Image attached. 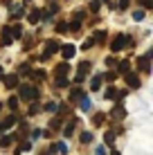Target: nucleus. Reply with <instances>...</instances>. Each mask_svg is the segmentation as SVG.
I'll use <instances>...</instances> for the list:
<instances>
[{"instance_id": "1", "label": "nucleus", "mask_w": 153, "mask_h": 155, "mask_svg": "<svg viewBox=\"0 0 153 155\" xmlns=\"http://www.w3.org/2000/svg\"><path fill=\"white\" fill-rule=\"evenodd\" d=\"M38 88L36 85H29V83H23V85H18V99H23V101H36L38 99Z\"/></svg>"}, {"instance_id": "2", "label": "nucleus", "mask_w": 153, "mask_h": 155, "mask_svg": "<svg viewBox=\"0 0 153 155\" xmlns=\"http://www.w3.org/2000/svg\"><path fill=\"white\" fill-rule=\"evenodd\" d=\"M131 43V36L128 34H117V38H113V43H110V47H113V52L122 50V47H126Z\"/></svg>"}, {"instance_id": "3", "label": "nucleus", "mask_w": 153, "mask_h": 155, "mask_svg": "<svg viewBox=\"0 0 153 155\" xmlns=\"http://www.w3.org/2000/svg\"><path fill=\"white\" fill-rule=\"evenodd\" d=\"M59 41H47L45 43V47H43V54H41V58H47V56H52V54H56L59 52Z\"/></svg>"}, {"instance_id": "4", "label": "nucleus", "mask_w": 153, "mask_h": 155, "mask_svg": "<svg viewBox=\"0 0 153 155\" xmlns=\"http://www.w3.org/2000/svg\"><path fill=\"white\" fill-rule=\"evenodd\" d=\"M88 72H90V63H88V61H83L81 65H79V72H77L75 81H77V83H83V81H86V74H88Z\"/></svg>"}, {"instance_id": "5", "label": "nucleus", "mask_w": 153, "mask_h": 155, "mask_svg": "<svg viewBox=\"0 0 153 155\" xmlns=\"http://www.w3.org/2000/svg\"><path fill=\"white\" fill-rule=\"evenodd\" d=\"M59 50H61L63 58H72V56H75V52H77V47H75V45H70V43H65V45H61Z\"/></svg>"}, {"instance_id": "6", "label": "nucleus", "mask_w": 153, "mask_h": 155, "mask_svg": "<svg viewBox=\"0 0 153 155\" xmlns=\"http://www.w3.org/2000/svg\"><path fill=\"white\" fill-rule=\"evenodd\" d=\"M151 56H153V54L149 52V54H144V56L138 58V68H140L142 72H149V58H151Z\"/></svg>"}, {"instance_id": "7", "label": "nucleus", "mask_w": 153, "mask_h": 155, "mask_svg": "<svg viewBox=\"0 0 153 155\" xmlns=\"http://www.w3.org/2000/svg\"><path fill=\"white\" fill-rule=\"evenodd\" d=\"M126 85H128V88H140V77L138 74L126 72Z\"/></svg>"}, {"instance_id": "8", "label": "nucleus", "mask_w": 153, "mask_h": 155, "mask_svg": "<svg viewBox=\"0 0 153 155\" xmlns=\"http://www.w3.org/2000/svg\"><path fill=\"white\" fill-rule=\"evenodd\" d=\"M12 38V27H2V38H0V45H9Z\"/></svg>"}, {"instance_id": "9", "label": "nucleus", "mask_w": 153, "mask_h": 155, "mask_svg": "<svg viewBox=\"0 0 153 155\" xmlns=\"http://www.w3.org/2000/svg\"><path fill=\"white\" fill-rule=\"evenodd\" d=\"M5 85H7V88H16V85H18V74H7V77H5Z\"/></svg>"}, {"instance_id": "10", "label": "nucleus", "mask_w": 153, "mask_h": 155, "mask_svg": "<svg viewBox=\"0 0 153 155\" xmlns=\"http://www.w3.org/2000/svg\"><path fill=\"white\" fill-rule=\"evenodd\" d=\"M68 72H70V65H68V63H59V65H56V77H65Z\"/></svg>"}, {"instance_id": "11", "label": "nucleus", "mask_w": 153, "mask_h": 155, "mask_svg": "<svg viewBox=\"0 0 153 155\" xmlns=\"http://www.w3.org/2000/svg\"><path fill=\"white\" fill-rule=\"evenodd\" d=\"M110 115H113L115 119H124V117H126V110H124V106H115V110H113Z\"/></svg>"}, {"instance_id": "12", "label": "nucleus", "mask_w": 153, "mask_h": 155, "mask_svg": "<svg viewBox=\"0 0 153 155\" xmlns=\"http://www.w3.org/2000/svg\"><path fill=\"white\" fill-rule=\"evenodd\" d=\"M101 81H104L101 74H99V77H92V81H90V90H95V92H97V90L101 88Z\"/></svg>"}, {"instance_id": "13", "label": "nucleus", "mask_w": 153, "mask_h": 155, "mask_svg": "<svg viewBox=\"0 0 153 155\" xmlns=\"http://www.w3.org/2000/svg\"><path fill=\"white\" fill-rule=\"evenodd\" d=\"M52 153H59V155H65L68 153V146L63 142H59V144H54V146H52Z\"/></svg>"}, {"instance_id": "14", "label": "nucleus", "mask_w": 153, "mask_h": 155, "mask_svg": "<svg viewBox=\"0 0 153 155\" xmlns=\"http://www.w3.org/2000/svg\"><path fill=\"white\" fill-rule=\"evenodd\" d=\"M29 77L34 79V81H43V79H45V70H32Z\"/></svg>"}, {"instance_id": "15", "label": "nucleus", "mask_w": 153, "mask_h": 155, "mask_svg": "<svg viewBox=\"0 0 153 155\" xmlns=\"http://www.w3.org/2000/svg\"><path fill=\"white\" fill-rule=\"evenodd\" d=\"M7 108L12 110V113H14V110H18V97H9V101H7Z\"/></svg>"}, {"instance_id": "16", "label": "nucleus", "mask_w": 153, "mask_h": 155, "mask_svg": "<svg viewBox=\"0 0 153 155\" xmlns=\"http://www.w3.org/2000/svg\"><path fill=\"white\" fill-rule=\"evenodd\" d=\"M104 41H106V31H95L92 43H104Z\"/></svg>"}, {"instance_id": "17", "label": "nucleus", "mask_w": 153, "mask_h": 155, "mask_svg": "<svg viewBox=\"0 0 153 155\" xmlns=\"http://www.w3.org/2000/svg\"><path fill=\"white\" fill-rule=\"evenodd\" d=\"M20 36H23V27H20V25H14L12 27V38H20Z\"/></svg>"}, {"instance_id": "18", "label": "nucleus", "mask_w": 153, "mask_h": 155, "mask_svg": "<svg viewBox=\"0 0 153 155\" xmlns=\"http://www.w3.org/2000/svg\"><path fill=\"white\" fill-rule=\"evenodd\" d=\"M12 142H14V137H12V135H9V137H0V148L12 146Z\"/></svg>"}, {"instance_id": "19", "label": "nucleus", "mask_w": 153, "mask_h": 155, "mask_svg": "<svg viewBox=\"0 0 153 155\" xmlns=\"http://www.w3.org/2000/svg\"><path fill=\"white\" fill-rule=\"evenodd\" d=\"M41 20V12L38 9H32V14H29V23H38Z\"/></svg>"}, {"instance_id": "20", "label": "nucleus", "mask_w": 153, "mask_h": 155, "mask_svg": "<svg viewBox=\"0 0 153 155\" xmlns=\"http://www.w3.org/2000/svg\"><path fill=\"white\" fill-rule=\"evenodd\" d=\"M75 126H77V121H75V119H72V121H70V124H68V126H65V133H63V135H65V137H70V135H72V133H75Z\"/></svg>"}, {"instance_id": "21", "label": "nucleus", "mask_w": 153, "mask_h": 155, "mask_svg": "<svg viewBox=\"0 0 153 155\" xmlns=\"http://www.w3.org/2000/svg\"><path fill=\"white\" fill-rule=\"evenodd\" d=\"M81 97H83V90H79V88H75V90H72V94H70L72 101H79Z\"/></svg>"}, {"instance_id": "22", "label": "nucleus", "mask_w": 153, "mask_h": 155, "mask_svg": "<svg viewBox=\"0 0 153 155\" xmlns=\"http://www.w3.org/2000/svg\"><path fill=\"white\" fill-rule=\"evenodd\" d=\"M79 101H81V110H90V99H88L86 94H83V97L79 99Z\"/></svg>"}, {"instance_id": "23", "label": "nucleus", "mask_w": 153, "mask_h": 155, "mask_svg": "<svg viewBox=\"0 0 153 155\" xmlns=\"http://www.w3.org/2000/svg\"><path fill=\"white\" fill-rule=\"evenodd\" d=\"M16 124V117H7V119H5V124H2V130H7V128H12Z\"/></svg>"}, {"instance_id": "24", "label": "nucleus", "mask_w": 153, "mask_h": 155, "mask_svg": "<svg viewBox=\"0 0 153 155\" xmlns=\"http://www.w3.org/2000/svg\"><path fill=\"white\" fill-rule=\"evenodd\" d=\"M68 29H72V31H79V29H81V20H72V23L68 25Z\"/></svg>"}, {"instance_id": "25", "label": "nucleus", "mask_w": 153, "mask_h": 155, "mask_svg": "<svg viewBox=\"0 0 153 155\" xmlns=\"http://www.w3.org/2000/svg\"><path fill=\"white\" fill-rule=\"evenodd\" d=\"M29 72H32V68H29V65H20V70H18L20 77H29Z\"/></svg>"}, {"instance_id": "26", "label": "nucleus", "mask_w": 153, "mask_h": 155, "mask_svg": "<svg viewBox=\"0 0 153 155\" xmlns=\"http://www.w3.org/2000/svg\"><path fill=\"white\" fill-rule=\"evenodd\" d=\"M56 88H63V85H68V77H56Z\"/></svg>"}, {"instance_id": "27", "label": "nucleus", "mask_w": 153, "mask_h": 155, "mask_svg": "<svg viewBox=\"0 0 153 155\" xmlns=\"http://www.w3.org/2000/svg\"><path fill=\"white\" fill-rule=\"evenodd\" d=\"M81 142L83 144H90L92 142V133H81Z\"/></svg>"}, {"instance_id": "28", "label": "nucleus", "mask_w": 153, "mask_h": 155, "mask_svg": "<svg viewBox=\"0 0 153 155\" xmlns=\"http://www.w3.org/2000/svg\"><path fill=\"white\" fill-rule=\"evenodd\" d=\"M45 110H47V113H54V110H56V104H54V101H47V104H45Z\"/></svg>"}, {"instance_id": "29", "label": "nucleus", "mask_w": 153, "mask_h": 155, "mask_svg": "<svg viewBox=\"0 0 153 155\" xmlns=\"http://www.w3.org/2000/svg\"><path fill=\"white\" fill-rule=\"evenodd\" d=\"M23 151H29V142H23L18 148H16V153H23Z\"/></svg>"}, {"instance_id": "30", "label": "nucleus", "mask_w": 153, "mask_h": 155, "mask_svg": "<svg viewBox=\"0 0 153 155\" xmlns=\"http://www.w3.org/2000/svg\"><path fill=\"white\" fill-rule=\"evenodd\" d=\"M99 7H101L99 0H92V2H90V12H99Z\"/></svg>"}, {"instance_id": "31", "label": "nucleus", "mask_w": 153, "mask_h": 155, "mask_svg": "<svg viewBox=\"0 0 153 155\" xmlns=\"http://www.w3.org/2000/svg\"><path fill=\"white\" fill-rule=\"evenodd\" d=\"M59 108H61V117L63 115H70V106H68V104H61Z\"/></svg>"}, {"instance_id": "32", "label": "nucleus", "mask_w": 153, "mask_h": 155, "mask_svg": "<svg viewBox=\"0 0 153 155\" xmlns=\"http://www.w3.org/2000/svg\"><path fill=\"white\" fill-rule=\"evenodd\" d=\"M83 18H86V12H83V9L81 12H75V20H81L83 23Z\"/></svg>"}, {"instance_id": "33", "label": "nucleus", "mask_w": 153, "mask_h": 155, "mask_svg": "<svg viewBox=\"0 0 153 155\" xmlns=\"http://www.w3.org/2000/svg\"><path fill=\"white\" fill-rule=\"evenodd\" d=\"M38 110H41V106L36 104V101H34V104H32V108H29V115H36Z\"/></svg>"}, {"instance_id": "34", "label": "nucleus", "mask_w": 153, "mask_h": 155, "mask_svg": "<svg viewBox=\"0 0 153 155\" xmlns=\"http://www.w3.org/2000/svg\"><path fill=\"white\" fill-rule=\"evenodd\" d=\"M140 5H142L144 9H151V7H153V0H140Z\"/></svg>"}, {"instance_id": "35", "label": "nucleus", "mask_w": 153, "mask_h": 155, "mask_svg": "<svg viewBox=\"0 0 153 155\" xmlns=\"http://www.w3.org/2000/svg\"><path fill=\"white\" fill-rule=\"evenodd\" d=\"M59 124H61V117H54V119L50 121V126L54 128V130H56V128H59Z\"/></svg>"}, {"instance_id": "36", "label": "nucleus", "mask_w": 153, "mask_h": 155, "mask_svg": "<svg viewBox=\"0 0 153 155\" xmlns=\"http://www.w3.org/2000/svg\"><path fill=\"white\" fill-rule=\"evenodd\" d=\"M106 97H108V99H115V97H117V92H115V88H108V90H106Z\"/></svg>"}, {"instance_id": "37", "label": "nucleus", "mask_w": 153, "mask_h": 155, "mask_svg": "<svg viewBox=\"0 0 153 155\" xmlns=\"http://www.w3.org/2000/svg\"><path fill=\"white\" fill-rule=\"evenodd\" d=\"M92 121H95V124H101V121H104V115H101V113H97V115L92 117Z\"/></svg>"}, {"instance_id": "38", "label": "nucleus", "mask_w": 153, "mask_h": 155, "mask_svg": "<svg viewBox=\"0 0 153 155\" xmlns=\"http://www.w3.org/2000/svg\"><path fill=\"white\" fill-rule=\"evenodd\" d=\"M119 70H122V74H126V70H128V61H122V63H119Z\"/></svg>"}, {"instance_id": "39", "label": "nucleus", "mask_w": 153, "mask_h": 155, "mask_svg": "<svg viewBox=\"0 0 153 155\" xmlns=\"http://www.w3.org/2000/svg\"><path fill=\"white\" fill-rule=\"evenodd\" d=\"M133 18H135V20H142V18H144V12H142V9H140V12H135Z\"/></svg>"}, {"instance_id": "40", "label": "nucleus", "mask_w": 153, "mask_h": 155, "mask_svg": "<svg viewBox=\"0 0 153 155\" xmlns=\"http://www.w3.org/2000/svg\"><path fill=\"white\" fill-rule=\"evenodd\" d=\"M65 29H68L65 23H56V31H65Z\"/></svg>"}, {"instance_id": "41", "label": "nucleus", "mask_w": 153, "mask_h": 155, "mask_svg": "<svg viewBox=\"0 0 153 155\" xmlns=\"http://www.w3.org/2000/svg\"><path fill=\"white\" fill-rule=\"evenodd\" d=\"M106 142H108V144L115 142V135H113V133H106Z\"/></svg>"}, {"instance_id": "42", "label": "nucleus", "mask_w": 153, "mask_h": 155, "mask_svg": "<svg viewBox=\"0 0 153 155\" xmlns=\"http://www.w3.org/2000/svg\"><path fill=\"white\" fill-rule=\"evenodd\" d=\"M95 153H97V155H106V148H104V146H97V151H95Z\"/></svg>"}, {"instance_id": "43", "label": "nucleus", "mask_w": 153, "mask_h": 155, "mask_svg": "<svg viewBox=\"0 0 153 155\" xmlns=\"http://www.w3.org/2000/svg\"><path fill=\"white\" fill-rule=\"evenodd\" d=\"M128 7V0H122V2H119V9H126Z\"/></svg>"}, {"instance_id": "44", "label": "nucleus", "mask_w": 153, "mask_h": 155, "mask_svg": "<svg viewBox=\"0 0 153 155\" xmlns=\"http://www.w3.org/2000/svg\"><path fill=\"white\" fill-rule=\"evenodd\" d=\"M2 2L7 5V7H12V2H14V0H2Z\"/></svg>"}, {"instance_id": "45", "label": "nucleus", "mask_w": 153, "mask_h": 155, "mask_svg": "<svg viewBox=\"0 0 153 155\" xmlns=\"http://www.w3.org/2000/svg\"><path fill=\"white\" fill-rule=\"evenodd\" d=\"M2 108H5V106H2V104H0V113H2Z\"/></svg>"}, {"instance_id": "46", "label": "nucleus", "mask_w": 153, "mask_h": 155, "mask_svg": "<svg viewBox=\"0 0 153 155\" xmlns=\"http://www.w3.org/2000/svg\"><path fill=\"white\" fill-rule=\"evenodd\" d=\"M0 77H2V68H0Z\"/></svg>"}, {"instance_id": "47", "label": "nucleus", "mask_w": 153, "mask_h": 155, "mask_svg": "<svg viewBox=\"0 0 153 155\" xmlns=\"http://www.w3.org/2000/svg\"><path fill=\"white\" fill-rule=\"evenodd\" d=\"M0 133H2V124H0Z\"/></svg>"}]
</instances>
